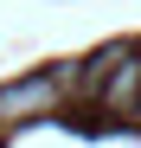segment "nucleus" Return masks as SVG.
<instances>
[{
  "label": "nucleus",
  "mask_w": 141,
  "mask_h": 148,
  "mask_svg": "<svg viewBox=\"0 0 141 148\" xmlns=\"http://www.w3.org/2000/svg\"><path fill=\"white\" fill-rule=\"evenodd\" d=\"M58 97H64V84L58 77H13L7 90H0V122H32V116H52L58 110Z\"/></svg>",
  "instance_id": "nucleus-1"
},
{
  "label": "nucleus",
  "mask_w": 141,
  "mask_h": 148,
  "mask_svg": "<svg viewBox=\"0 0 141 148\" xmlns=\"http://www.w3.org/2000/svg\"><path fill=\"white\" fill-rule=\"evenodd\" d=\"M0 129H7V122H0Z\"/></svg>",
  "instance_id": "nucleus-3"
},
{
  "label": "nucleus",
  "mask_w": 141,
  "mask_h": 148,
  "mask_svg": "<svg viewBox=\"0 0 141 148\" xmlns=\"http://www.w3.org/2000/svg\"><path fill=\"white\" fill-rule=\"evenodd\" d=\"M96 103L103 110H135L141 103V58L135 52H115L109 58V71L96 77Z\"/></svg>",
  "instance_id": "nucleus-2"
}]
</instances>
